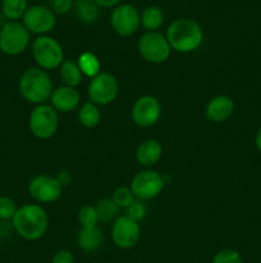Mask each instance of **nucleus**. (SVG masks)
Returning a JSON list of instances; mask_svg holds the SVG:
<instances>
[{
	"mask_svg": "<svg viewBox=\"0 0 261 263\" xmlns=\"http://www.w3.org/2000/svg\"><path fill=\"white\" fill-rule=\"evenodd\" d=\"M32 57L41 69H54L64 62L63 48L54 37L48 35L38 36L32 44Z\"/></svg>",
	"mask_w": 261,
	"mask_h": 263,
	"instance_id": "obj_5",
	"label": "nucleus"
},
{
	"mask_svg": "<svg viewBox=\"0 0 261 263\" xmlns=\"http://www.w3.org/2000/svg\"><path fill=\"white\" fill-rule=\"evenodd\" d=\"M73 10L77 20L83 25H94L100 17V7L95 0H76Z\"/></svg>",
	"mask_w": 261,
	"mask_h": 263,
	"instance_id": "obj_19",
	"label": "nucleus"
},
{
	"mask_svg": "<svg viewBox=\"0 0 261 263\" xmlns=\"http://www.w3.org/2000/svg\"><path fill=\"white\" fill-rule=\"evenodd\" d=\"M22 20L23 25L30 31V33H36L40 36L50 32L56 23V17L53 10L44 5L28 7Z\"/></svg>",
	"mask_w": 261,
	"mask_h": 263,
	"instance_id": "obj_11",
	"label": "nucleus"
},
{
	"mask_svg": "<svg viewBox=\"0 0 261 263\" xmlns=\"http://www.w3.org/2000/svg\"><path fill=\"white\" fill-rule=\"evenodd\" d=\"M112 199L114 200V203L119 208H128L133 202H135L136 198L135 195H133L130 187L119 186L114 190Z\"/></svg>",
	"mask_w": 261,
	"mask_h": 263,
	"instance_id": "obj_26",
	"label": "nucleus"
},
{
	"mask_svg": "<svg viewBox=\"0 0 261 263\" xmlns=\"http://www.w3.org/2000/svg\"><path fill=\"white\" fill-rule=\"evenodd\" d=\"M12 225L15 233L26 240L35 241L42 238L49 229V216L41 205L23 204L18 207Z\"/></svg>",
	"mask_w": 261,
	"mask_h": 263,
	"instance_id": "obj_1",
	"label": "nucleus"
},
{
	"mask_svg": "<svg viewBox=\"0 0 261 263\" xmlns=\"http://www.w3.org/2000/svg\"><path fill=\"white\" fill-rule=\"evenodd\" d=\"M97 212V217L101 222H110V221H115L118 218V212H119V207L114 203L112 198H104L100 200L95 207Z\"/></svg>",
	"mask_w": 261,
	"mask_h": 263,
	"instance_id": "obj_25",
	"label": "nucleus"
},
{
	"mask_svg": "<svg viewBox=\"0 0 261 263\" xmlns=\"http://www.w3.org/2000/svg\"><path fill=\"white\" fill-rule=\"evenodd\" d=\"M147 215V208H146L145 203L140 199H136L129 207L127 208V216L130 217L132 220H135L136 222L143 220Z\"/></svg>",
	"mask_w": 261,
	"mask_h": 263,
	"instance_id": "obj_30",
	"label": "nucleus"
},
{
	"mask_svg": "<svg viewBox=\"0 0 261 263\" xmlns=\"http://www.w3.org/2000/svg\"><path fill=\"white\" fill-rule=\"evenodd\" d=\"M141 236L138 222L128 216H120L112 225L113 243L120 249H132L137 246Z\"/></svg>",
	"mask_w": 261,
	"mask_h": 263,
	"instance_id": "obj_12",
	"label": "nucleus"
},
{
	"mask_svg": "<svg viewBox=\"0 0 261 263\" xmlns=\"http://www.w3.org/2000/svg\"><path fill=\"white\" fill-rule=\"evenodd\" d=\"M28 127L32 135L41 140L53 138L59 128L58 112L51 105H36L28 117Z\"/></svg>",
	"mask_w": 261,
	"mask_h": 263,
	"instance_id": "obj_6",
	"label": "nucleus"
},
{
	"mask_svg": "<svg viewBox=\"0 0 261 263\" xmlns=\"http://www.w3.org/2000/svg\"><path fill=\"white\" fill-rule=\"evenodd\" d=\"M78 120L83 127L92 128L99 125L101 120V113H100L99 105L94 104L92 102H86L81 105L78 112Z\"/></svg>",
	"mask_w": 261,
	"mask_h": 263,
	"instance_id": "obj_22",
	"label": "nucleus"
},
{
	"mask_svg": "<svg viewBox=\"0 0 261 263\" xmlns=\"http://www.w3.org/2000/svg\"><path fill=\"white\" fill-rule=\"evenodd\" d=\"M234 110V102L227 95H217L212 98L206 105V117L211 122L222 123L229 120Z\"/></svg>",
	"mask_w": 261,
	"mask_h": 263,
	"instance_id": "obj_16",
	"label": "nucleus"
},
{
	"mask_svg": "<svg viewBox=\"0 0 261 263\" xmlns=\"http://www.w3.org/2000/svg\"><path fill=\"white\" fill-rule=\"evenodd\" d=\"M165 36L170 48L178 53H192L204 41L202 27L191 18H178L171 22Z\"/></svg>",
	"mask_w": 261,
	"mask_h": 263,
	"instance_id": "obj_2",
	"label": "nucleus"
},
{
	"mask_svg": "<svg viewBox=\"0 0 261 263\" xmlns=\"http://www.w3.org/2000/svg\"><path fill=\"white\" fill-rule=\"evenodd\" d=\"M163 156V146L155 139L142 141L136 149V159L141 166L151 167L158 163Z\"/></svg>",
	"mask_w": 261,
	"mask_h": 263,
	"instance_id": "obj_17",
	"label": "nucleus"
},
{
	"mask_svg": "<svg viewBox=\"0 0 261 263\" xmlns=\"http://www.w3.org/2000/svg\"><path fill=\"white\" fill-rule=\"evenodd\" d=\"M73 0H50V9L54 14L64 15L73 9Z\"/></svg>",
	"mask_w": 261,
	"mask_h": 263,
	"instance_id": "obj_31",
	"label": "nucleus"
},
{
	"mask_svg": "<svg viewBox=\"0 0 261 263\" xmlns=\"http://www.w3.org/2000/svg\"><path fill=\"white\" fill-rule=\"evenodd\" d=\"M18 89L26 102L31 104H45L53 94V81L45 69L38 67L26 69L18 82Z\"/></svg>",
	"mask_w": 261,
	"mask_h": 263,
	"instance_id": "obj_3",
	"label": "nucleus"
},
{
	"mask_svg": "<svg viewBox=\"0 0 261 263\" xmlns=\"http://www.w3.org/2000/svg\"><path fill=\"white\" fill-rule=\"evenodd\" d=\"M30 41V31L18 21H9L0 27V51L5 55L15 57L25 53Z\"/></svg>",
	"mask_w": 261,
	"mask_h": 263,
	"instance_id": "obj_4",
	"label": "nucleus"
},
{
	"mask_svg": "<svg viewBox=\"0 0 261 263\" xmlns=\"http://www.w3.org/2000/svg\"><path fill=\"white\" fill-rule=\"evenodd\" d=\"M77 64H78L82 74L90 77V79H94L95 76H97L101 72V64H100L99 58L91 51H83L78 57Z\"/></svg>",
	"mask_w": 261,
	"mask_h": 263,
	"instance_id": "obj_23",
	"label": "nucleus"
},
{
	"mask_svg": "<svg viewBox=\"0 0 261 263\" xmlns=\"http://www.w3.org/2000/svg\"><path fill=\"white\" fill-rule=\"evenodd\" d=\"M51 263H74V257L71 252L63 249V251H59L54 254Z\"/></svg>",
	"mask_w": 261,
	"mask_h": 263,
	"instance_id": "obj_32",
	"label": "nucleus"
},
{
	"mask_svg": "<svg viewBox=\"0 0 261 263\" xmlns=\"http://www.w3.org/2000/svg\"><path fill=\"white\" fill-rule=\"evenodd\" d=\"M28 9V0H2V13L7 20L18 21Z\"/></svg>",
	"mask_w": 261,
	"mask_h": 263,
	"instance_id": "obj_24",
	"label": "nucleus"
},
{
	"mask_svg": "<svg viewBox=\"0 0 261 263\" xmlns=\"http://www.w3.org/2000/svg\"><path fill=\"white\" fill-rule=\"evenodd\" d=\"M51 107L56 112H72L77 109L81 102V95L77 91L76 87L71 86H59L53 90V94L50 97Z\"/></svg>",
	"mask_w": 261,
	"mask_h": 263,
	"instance_id": "obj_15",
	"label": "nucleus"
},
{
	"mask_svg": "<svg viewBox=\"0 0 261 263\" xmlns=\"http://www.w3.org/2000/svg\"><path fill=\"white\" fill-rule=\"evenodd\" d=\"M130 116H132L133 122L140 127H151L160 120V102L153 95H143L135 102Z\"/></svg>",
	"mask_w": 261,
	"mask_h": 263,
	"instance_id": "obj_13",
	"label": "nucleus"
},
{
	"mask_svg": "<svg viewBox=\"0 0 261 263\" xmlns=\"http://www.w3.org/2000/svg\"><path fill=\"white\" fill-rule=\"evenodd\" d=\"M59 74H60L63 84L71 87L78 86L83 79V74H82L78 64L73 61H64L59 69Z\"/></svg>",
	"mask_w": 261,
	"mask_h": 263,
	"instance_id": "obj_21",
	"label": "nucleus"
},
{
	"mask_svg": "<svg viewBox=\"0 0 261 263\" xmlns=\"http://www.w3.org/2000/svg\"><path fill=\"white\" fill-rule=\"evenodd\" d=\"M56 180H58L59 184H60L61 186L64 187V186H67V185L71 184V181H72V175L69 174V172L63 171V172H60V174H59L58 176H56Z\"/></svg>",
	"mask_w": 261,
	"mask_h": 263,
	"instance_id": "obj_33",
	"label": "nucleus"
},
{
	"mask_svg": "<svg viewBox=\"0 0 261 263\" xmlns=\"http://www.w3.org/2000/svg\"><path fill=\"white\" fill-rule=\"evenodd\" d=\"M63 186L56 177L48 175L35 176L28 184V193L38 203H53L60 198Z\"/></svg>",
	"mask_w": 261,
	"mask_h": 263,
	"instance_id": "obj_14",
	"label": "nucleus"
},
{
	"mask_svg": "<svg viewBox=\"0 0 261 263\" xmlns=\"http://www.w3.org/2000/svg\"><path fill=\"white\" fill-rule=\"evenodd\" d=\"M100 8H115L122 3V0H95Z\"/></svg>",
	"mask_w": 261,
	"mask_h": 263,
	"instance_id": "obj_34",
	"label": "nucleus"
},
{
	"mask_svg": "<svg viewBox=\"0 0 261 263\" xmlns=\"http://www.w3.org/2000/svg\"><path fill=\"white\" fill-rule=\"evenodd\" d=\"M78 221L82 225V228L97 226L99 217H97V212L95 210V207H91V205H84V207H82L78 212Z\"/></svg>",
	"mask_w": 261,
	"mask_h": 263,
	"instance_id": "obj_27",
	"label": "nucleus"
},
{
	"mask_svg": "<svg viewBox=\"0 0 261 263\" xmlns=\"http://www.w3.org/2000/svg\"><path fill=\"white\" fill-rule=\"evenodd\" d=\"M165 186L164 177L153 170H145L133 176L130 181V190L136 199H154L163 192Z\"/></svg>",
	"mask_w": 261,
	"mask_h": 263,
	"instance_id": "obj_9",
	"label": "nucleus"
},
{
	"mask_svg": "<svg viewBox=\"0 0 261 263\" xmlns=\"http://www.w3.org/2000/svg\"><path fill=\"white\" fill-rule=\"evenodd\" d=\"M138 51L148 63L160 64L168 61L171 48L165 35L158 31H151L141 36L138 41Z\"/></svg>",
	"mask_w": 261,
	"mask_h": 263,
	"instance_id": "obj_7",
	"label": "nucleus"
},
{
	"mask_svg": "<svg viewBox=\"0 0 261 263\" xmlns=\"http://www.w3.org/2000/svg\"><path fill=\"white\" fill-rule=\"evenodd\" d=\"M104 235L99 226H92V228H82L81 231L77 235V244L83 252L97 251L102 246Z\"/></svg>",
	"mask_w": 261,
	"mask_h": 263,
	"instance_id": "obj_18",
	"label": "nucleus"
},
{
	"mask_svg": "<svg viewBox=\"0 0 261 263\" xmlns=\"http://www.w3.org/2000/svg\"><path fill=\"white\" fill-rule=\"evenodd\" d=\"M110 25L117 35L127 37L137 32L141 25V14L137 8L130 4H119L113 9Z\"/></svg>",
	"mask_w": 261,
	"mask_h": 263,
	"instance_id": "obj_10",
	"label": "nucleus"
},
{
	"mask_svg": "<svg viewBox=\"0 0 261 263\" xmlns=\"http://www.w3.org/2000/svg\"><path fill=\"white\" fill-rule=\"evenodd\" d=\"M164 22V12L161 8L156 5H150L143 9L141 13V25L147 32L151 31H158V28Z\"/></svg>",
	"mask_w": 261,
	"mask_h": 263,
	"instance_id": "obj_20",
	"label": "nucleus"
},
{
	"mask_svg": "<svg viewBox=\"0 0 261 263\" xmlns=\"http://www.w3.org/2000/svg\"><path fill=\"white\" fill-rule=\"evenodd\" d=\"M119 92V85L117 79L109 72H100L91 79L87 89L90 102L96 105H107L115 100Z\"/></svg>",
	"mask_w": 261,
	"mask_h": 263,
	"instance_id": "obj_8",
	"label": "nucleus"
},
{
	"mask_svg": "<svg viewBox=\"0 0 261 263\" xmlns=\"http://www.w3.org/2000/svg\"><path fill=\"white\" fill-rule=\"evenodd\" d=\"M17 210V203H15L12 198L4 197V195L0 197V220H12V218L14 217Z\"/></svg>",
	"mask_w": 261,
	"mask_h": 263,
	"instance_id": "obj_28",
	"label": "nucleus"
},
{
	"mask_svg": "<svg viewBox=\"0 0 261 263\" xmlns=\"http://www.w3.org/2000/svg\"><path fill=\"white\" fill-rule=\"evenodd\" d=\"M211 263H242V257L234 249H223L212 257Z\"/></svg>",
	"mask_w": 261,
	"mask_h": 263,
	"instance_id": "obj_29",
	"label": "nucleus"
},
{
	"mask_svg": "<svg viewBox=\"0 0 261 263\" xmlns=\"http://www.w3.org/2000/svg\"><path fill=\"white\" fill-rule=\"evenodd\" d=\"M255 143H256V148L261 152V127L258 128V131L256 133V138H255Z\"/></svg>",
	"mask_w": 261,
	"mask_h": 263,
	"instance_id": "obj_35",
	"label": "nucleus"
}]
</instances>
